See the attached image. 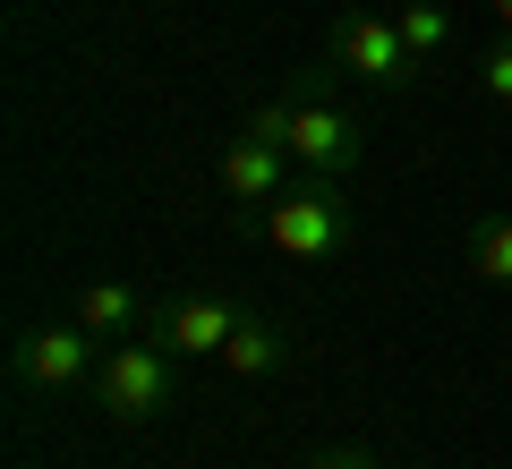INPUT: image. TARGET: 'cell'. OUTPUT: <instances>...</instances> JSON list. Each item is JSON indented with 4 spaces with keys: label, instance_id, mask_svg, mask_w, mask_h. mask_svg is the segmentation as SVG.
<instances>
[{
    "label": "cell",
    "instance_id": "6da1fadb",
    "mask_svg": "<svg viewBox=\"0 0 512 469\" xmlns=\"http://www.w3.org/2000/svg\"><path fill=\"white\" fill-rule=\"evenodd\" d=\"M248 231H265V248L291 256V265H325V256L350 248V205H342V180H316L299 171L274 205H256Z\"/></svg>",
    "mask_w": 512,
    "mask_h": 469
},
{
    "label": "cell",
    "instance_id": "7a4b0ae2",
    "mask_svg": "<svg viewBox=\"0 0 512 469\" xmlns=\"http://www.w3.org/2000/svg\"><path fill=\"white\" fill-rule=\"evenodd\" d=\"M171 350L154 342H137V333H128V342H111L103 350V367H94V410L111 418V427H146L154 410H171Z\"/></svg>",
    "mask_w": 512,
    "mask_h": 469
},
{
    "label": "cell",
    "instance_id": "3957f363",
    "mask_svg": "<svg viewBox=\"0 0 512 469\" xmlns=\"http://www.w3.org/2000/svg\"><path fill=\"white\" fill-rule=\"evenodd\" d=\"M282 154H291L299 171H316V180H342L367 154V128H359V111H342L325 94V77H316V86L291 94V137H282Z\"/></svg>",
    "mask_w": 512,
    "mask_h": 469
},
{
    "label": "cell",
    "instance_id": "277c9868",
    "mask_svg": "<svg viewBox=\"0 0 512 469\" xmlns=\"http://www.w3.org/2000/svg\"><path fill=\"white\" fill-rule=\"evenodd\" d=\"M103 350H111V342H94V333L69 316V325H26L18 350H9V367H18L26 393H69V384H94Z\"/></svg>",
    "mask_w": 512,
    "mask_h": 469
},
{
    "label": "cell",
    "instance_id": "5b68a950",
    "mask_svg": "<svg viewBox=\"0 0 512 469\" xmlns=\"http://www.w3.org/2000/svg\"><path fill=\"white\" fill-rule=\"evenodd\" d=\"M410 60H419V52L402 43V26H393V18H376V9H342V18H333V69H342V77L402 86Z\"/></svg>",
    "mask_w": 512,
    "mask_h": 469
},
{
    "label": "cell",
    "instance_id": "8992f818",
    "mask_svg": "<svg viewBox=\"0 0 512 469\" xmlns=\"http://www.w3.org/2000/svg\"><path fill=\"white\" fill-rule=\"evenodd\" d=\"M146 333L171 350V359H222V342L239 333V307H231V299H205V290H197V299L163 307V316H154Z\"/></svg>",
    "mask_w": 512,
    "mask_h": 469
},
{
    "label": "cell",
    "instance_id": "52a82bcc",
    "mask_svg": "<svg viewBox=\"0 0 512 469\" xmlns=\"http://www.w3.org/2000/svg\"><path fill=\"white\" fill-rule=\"evenodd\" d=\"M291 154L265 137H231V154H222V188H231V205H274L282 188H291Z\"/></svg>",
    "mask_w": 512,
    "mask_h": 469
},
{
    "label": "cell",
    "instance_id": "ba28073f",
    "mask_svg": "<svg viewBox=\"0 0 512 469\" xmlns=\"http://www.w3.org/2000/svg\"><path fill=\"white\" fill-rule=\"evenodd\" d=\"M222 367H231L239 384L282 376V367H291V325H282V316H239V333L222 342Z\"/></svg>",
    "mask_w": 512,
    "mask_h": 469
},
{
    "label": "cell",
    "instance_id": "9c48e42d",
    "mask_svg": "<svg viewBox=\"0 0 512 469\" xmlns=\"http://www.w3.org/2000/svg\"><path fill=\"white\" fill-rule=\"evenodd\" d=\"M77 325H86L94 342H128V333L146 325V307H137L128 282H86V290H77Z\"/></svg>",
    "mask_w": 512,
    "mask_h": 469
},
{
    "label": "cell",
    "instance_id": "30bf717a",
    "mask_svg": "<svg viewBox=\"0 0 512 469\" xmlns=\"http://www.w3.org/2000/svg\"><path fill=\"white\" fill-rule=\"evenodd\" d=\"M393 26H402V43L427 60V52H444V35H453V9H444V0H402Z\"/></svg>",
    "mask_w": 512,
    "mask_h": 469
},
{
    "label": "cell",
    "instance_id": "8fae6325",
    "mask_svg": "<svg viewBox=\"0 0 512 469\" xmlns=\"http://www.w3.org/2000/svg\"><path fill=\"white\" fill-rule=\"evenodd\" d=\"M470 273H478V282H495V290H512V214L478 222V248H470Z\"/></svg>",
    "mask_w": 512,
    "mask_h": 469
},
{
    "label": "cell",
    "instance_id": "7c38bea8",
    "mask_svg": "<svg viewBox=\"0 0 512 469\" xmlns=\"http://www.w3.org/2000/svg\"><path fill=\"white\" fill-rule=\"evenodd\" d=\"M478 86H487V103H512V35L487 43V60H478Z\"/></svg>",
    "mask_w": 512,
    "mask_h": 469
},
{
    "label": "cell",
    "instance_id": "4fadbf2b",
    "mask_svg": "<svg viewBox=\"0 0 512 469\" xmlns=\"http://www.w3.org/2000/svg\"><path fill=\"white\" fill-rule=\"evenodd\" d=\"M308 469H384V461H376V452H367V444H333V452H316Z\"/></svg>",
    "mask_w": 512,
    "mask_h": 469
},
{
    "label": "cell",
    "instance_id": "5bb4252c",
    "mask_svg": "<svg viewBox=\"0 0 512 469\" xmlns=\"http://www.w3.org/2000/svg\"><path fill=\"white\" fill-rule=\"evenodd\" d=\"M248 137L282 145V137H291V103H265V111H256V120H248Z\"/></svg>",
    "mask_w": 512,
    "mask_h": 469
},
{
    "label": "cell",
    "instance_id": "9a60e30c",
    "mask_svg": "<svg viewBox=\"0 0 512 469\" xmlns=\"http://www.w3.org/2000/svg\"><path fill=\"white\" fill-rule=\"evenodd\" d=\"M487 9H495V26H504V35H512V0H487Z\"/></svg>",
    "mask_w": 512,
    "mask_h": 469
}]
</instances>
